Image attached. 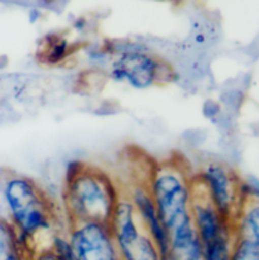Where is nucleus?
Here are the masks:
<instances>
[{
    "instance_id": "f257e3e1",
    "label": "nucleus",
    "mask_w": 259,
    "mask_h": 260,
    "mask_svg": "<svg viewBox=\"0 0 259 260\" xmlns=\"http://www.w3.org/2000/svg\"><path fill=\"white\" fill-rule=\"evenodd\" d=\"M147 188L163 225L170 235V246L198 238L191 216L193 173L180 158L160 160L149 168Z\"/></svg>"
},
{
    "instance_id": "f03ea898",
    "label": "nucleus",
    "mask_w": 259,
    "mask_h": 260,
    "mask_svg": "<svg viewBox=\"0 0 259 260\" xmlns=\"http://www.w3.org/2000/svg\"><path fill=\"white\" fill-rule=\"evenodd\" d=\"M123 188L106 171L82 160H72L64 173L63 207L67 223H109Z\"/></svg>"
},
{
    "instance_id": "7ed1b4c3",
    "label": "nucleus",
    "mask_w": 259,
    "mask_h": 260,
    "mask_svg": "<svg viewBox=\"0 0 259 260\" xmlns=\"http://www.w3.org/2000/svg\"><path fill=\"white\" fill-rule=\"evenodd\" d=\"M8 220L32 253L40 239L52 241L57 233L56 207L42 187L28 176L8 174L2 186Z\"/></svg>"
},
{
    "instance_id": "20e7f679",
    "label": "nucleus",
    "mask_w": 259,
    "mask_h": 260,
    "mask_svg": "<svg viewBox=\"0 0 259 260\" xmlns=\"http://www.w3.org/2000/svg\"><path fill=\"white\" fill-rule=\"evenodd\" d=\"M106 46L111 52L106 74L116 84L134 90H147L171 84L178 79L175 66L146 44L116 41Z\"/></svg>"
},
{
    "instance_id": "39448f33",
    "label": "nucleus",
    "mask_w": 259,
    "mask_h": 260,
    "mask_svg": "<svg viewBox=\"0 0 259 260\" xmlns=\"http://www.w3.org/2000/svg\"><path fill=\"white\" fill-rule=\"evenodd\" d=\"M191 216L201 244L203 260H230L237 240L234 221L222 216L195 182Z\"/></svg>"
},
{
    "instance_id": "423d86ee",
    "label": "nucleus",
    "mask_w": 259,
    "mask_h": 260,
    "mask_svg": "<svg viewBox=\"0 0 259 260\" xmlns=\"http://www.w3.org/2000/svg\"><path fill=\"white\" fill-rule=\"evenodd\" d=\"M109 226L121 260H162L154 241L142 226L133 204L124 191Z\"/></svg>"
},
{
    "instance_id": "0eeeda50",
    "label": "nucleus",
    "mask_w": 259,
    "mask_h": 260,
    "mask_svg": "<svg viewBox=\"0 0 259 260\" xmlns=\"http://www.w3.org/2000/svg\"><path fill=\"white\" fill-rule=\"evenodd\" d=\"M193 182L222 216L235 220L244 200L242 181L229 166L217 160H207L193 173Z\"/></svg>"
},
{
    "instance_id": "6e6552de",
    "label": "nucleus",
    "mask_w": 259,
    "mask_h": 260,
    "mask_svg": "<svg viewBox=\"0 0 259 260\" xmlns=\"http://www.w3.org/2000/svg\"><path fill=\"white\" fill-rule=\"evenodd\" d=\"M66 236L76 260H121L109 223H67Z\"/></svg>"
},
{
    "instance_id": "1a4fd4ad",
    "label": "nucleus",
    "mask_w": 259,
    "mask_h": 260,
    "mask_svg": "<svg viewBox=\"0 0 259 260\" xmlns=\"http://www.w3.org/2000/svg\"><path fill=\"white\" fill-rule=\"evenodd\" d=\"M146 179H143V181L137 179V181L131 182V184L126 188H123V191L133 204L137 216H138L144 230L154 241L155 246H157L158 251L162 256V260H167L170 256L171 249L170 235H168L167 229L165 228L159 215H158L153 200H152L148 188H147Z\"/></svg>"
},
{
    "instance_id": "9d476101",
    "label": "nucleus",
    "mask_w": 259,
    "mask_h": 260,
    "mask_svg": "<svg viewBox=\"0 0 259 260\" xmlns=\"http://www.w3.org/2000/svg\"><path fill=\"white\" fill-rule=\"evenodd\" d=\"M32 254L9 220L0 216V260H30Z\"/></svg>"
},
{
    "instance_id": "9b49d317",
    "label": "nucleus",
    "mask_w": 259,
    "mask_h": 260,
    "mask_svg": "<svg viewBox=\"0 0 259 260\" xmlns=\"http://www.w3.org/2000/svg\"><path fill=\"white\" fill-rule=\"evenodd\" d=\"M234 226L237 238L250 241L259 248V199L244 200Z\"/></svg>"
},
{
    "instance_id": "f8f14e48",
    "label": "nucleus",
    "mask_w": 259,
    "mask_h": 260,
    "mask_svg": "<svg viewBox=\"0 0 259 260\" xmlns=\"http://www.w3.org/2000/svg\"><path fill=\"white\" fill-rule=\"evenodd\" d=\"M71 44L61 36H52L47 38V42L41 51V56L46 63L59 64L69 58L71 53Z\"/></svg>"
},
{
    "instance_id": "ddd939ff",
    "label": "nucleus",
    "mask_w": 259,
    "mask_h": 260,
    "mask_svg": "<svg viewBox=\"0 0 259 260\" xmlns=\"http://www.w3.org/2000/svg\"><path fill=\"white\" fill-rule=\"evenodd\" d=\"M230 260H259V248L250 241L237 238Z\"/></svg>"
},
{
    "instance_id": "4468645a",
    "label": "nucleus",
    "mask_w": 259,
    "mask_h": 260,
    "mask_svg": "<svg viewBox=\"0 0 259 260\" xmlns=\"http://www.w3.org/2000/svg\"><path fill=\"white\" fill-rule=\"evenodd\" d=\"M167 260H203V251L201 248L185 251H171Z\"/></svg>"
},
{
    "instance_id": "2eb2a0df",
    "label": "nucleus",
    "mask_w": 259,
    "mask_h": 260,
    "mask_svg": "<svg viewBox=\"0 0 259 260\" xmlns=\"http://www.w3.org/2000/svg\"><path fill=\"white\" fill-rule=\"evenodd\" d=\"M204 114L207 119L215 121L216 119L220 118V114H221V108L217 103L212 100H207L205 104H204Z\"/></svg>"
}]
</instances>
